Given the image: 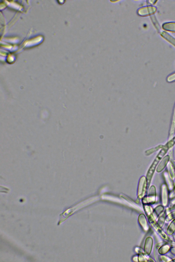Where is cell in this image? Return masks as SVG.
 Here are the masks:
<instances>
[{"instance_id":"5","label":"cell","mask_w":175,"mask_h":262,"mask_svg":"<svg viewBox=\"0 0 175 262\" xmlns=\"http://www.w3.org/2000/svg\"><path fill=\"white\" fill-rule=\"evenodd\" d=\"M167 81L169 82L175 81V73L168 76L167 78Z\"/></svg>"},{"instance_id":"1","label":"cell","mask_w":175,"mask_h":262,"mask_svg":"<svg viewBox=\"0 0 175 262\" xmlns=\"http://www.w3.org/2000/svg\"><path fill=\"white\" fill-rule=\"evenodd\" d=\"M157 9L154 6H148L142 8L139 11V14L141 16H146L155 14Z\"/></svg>"},{"instance_id":"4","label":"cell","mask_w":175,"mask_h":262,"mask_svg":"<svg viewBox=\"0 0 175 262\" xmlns=\"http://www.w3.org/2000/svg\"><path fill=\"white\" fill-rule=\"evenodd\" d=\"M161 34L163 38H165L169 42H170L175 46V39L173 38L171 35L168 34V33L163 32L161 33Z\"/></svg>"},{"instance_id":"7","label":"cell","mask_w":175,"mask_h":262,"mask_svg":"<svg viewBox=\"0 0 175 262\" xmlns=\"http://www.w3.org/2000/svg\"><path fill=\"white\" fill-rule=\"evenodd\" d=\"M175 143V137H174V139L172 140H171L168 144V146L169 147H171L172 146V145H174V144Z\"/></svg>"},{"instance_id":"8","label":"cell","mask_w":175,"mask_h":262,"mask_svg":"<svg viewBox=\"0 0 175 262\" xmlns=\"http://www.w3.org/2000/svg\"><path fill=\"white\" fill-rule=\"evenodd\" d=\"M149 1L150 2V4H152V5H153V4H154V3H156V1Z\"/></svg>"},{"instance_id":"6","label":"cell","mask_w":175,"mask_h":262,"mask_svg":"<svg viewBox=\"0 0 175 262\" xmlns=\"http://www.w3.org/2000/svg\"><path fill=\"white\" fill-rule=\"evenodd\" d=\"M152 20H153V23L154 24V25H156V27L158 28V29H159L160 26L159 23H158L157 21L156 20V18L154 16H152Z\"/></svg>"},{"instance_id":"2","label":"cell","mask_w":175,"mask_h":262,"mask_svg":"<svg viewBox=\"0 0 175 262\" xmlns=\"http://www.w3.org/2000/svg\"><path fill=\"white\" fill-rule=\"evenodd\" d=\"M165 150V149H163L162 151H161L159 155H158L156 158L155 160H154L153 164H152L151 167L150 168L149 173H148V175H150V177H151L152 175H153V173H154V171H155L156 166H157L158 163L159 162V161L160 160L161 158H162L163 155H164L165 152H166V151Z\"/></svg>"},{"instance_id":"3","label":"cell","mask_w":175,"mask_h":262,"mask_svg":"<svg viewBox=\"0 0 175 262\" xmlns=\"http://www.w3.org/2000/svg\"><path fill=\"white\" fill-rule=\"evenodd\" d=\"M163 29L165 30L175 32V22H168L163 24Z\"/></svg>"}]
</instances>
